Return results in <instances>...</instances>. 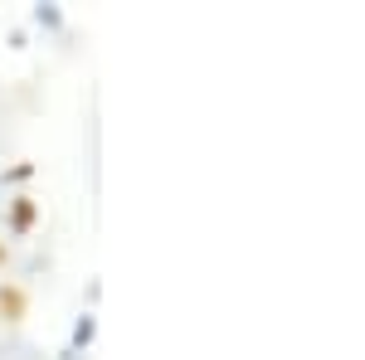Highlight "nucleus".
Here are the masks:
<instances>
[{
    "mask_svg": "<svg viewBox=\"0 0 365 360\" xmlns=\"http://www.w3.org/2000/svg\"><path fill=\"white\" fill-rule=\"evenodd\" d=\"M34 224H39V205H34V195H15L10 210H5V229H10L15 239H25Z\"/></svg>",
    "mask_w": 365,
    "mask_h": 360,
    "instance_id": "obj_1",
    "label": "nucleus"
},
{
    "mask_svg": "<svg viewBox=\"0 0 365 360\" xmlns=\"http://www.w3.org/2000/svg\"><path fill=\"white\" fill-rule=\"evenodd\" d=\"M25 307H29V297L15 287V282H0V317H5V322H20Z\"/></svg>",
    "mask_w": 365,
    "mask_h": 360,
    "instance_id": "obj_2",
    "label": "nucleus"
},
{
    "mask_svg": "<svg viewBox=\"0 0 365 360\" xmlns=\"http://www.w3.org/2000/svg\"><path fill=\"white\" fill-rule=\"evenodd\" d=\"M93 336H98V317L83 312V317L73 322V341H68V351H73V356H83L88 346H93Z\"/></svg>",
    "mask_w": 365,
    "mask_h": 360,
    "instance_id": "obj_3",
    "label": "nucleus"
},
{
    "mask_svg": "<svg viewBox=\"0 0 365 360\" xmlns=\"http://www.w3.org/2000/svg\"><path fill=\"white\" fill-rule=\"evenodd\" d=\"M34 25L58 34V29H63V10H58V5H34Z\"/></svg>",
    "mask_w": 365,
    "mask_h": 360,
    "instance_id": "obj_4",
    "label": "nucleus"
},
{
    "mask_svg": "<svg viewBox=\"0 0 365 360\" xmlns=\"http://www.w3.org/2000/svg\"><path fill=\"white\" fill-rule=\"evenodd\" d=\"M29 175H34V166H29V161H20V166H10V170H5V185H25Z\"/></svg>",
    "mask_w": 365,
    "mask_h": 360,
    "instance_id": "obj_5",
    "label": "nucleus"
}]
</instances>
